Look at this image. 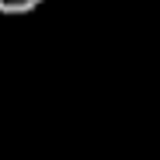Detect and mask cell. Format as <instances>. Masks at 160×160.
<instances>
[{
	"mask_svg": "<svg viewBox=\"0 0 160 160\" xmlns=\"http://www.w3.org/2000/svg\"><path fill=\"white\" fill-rule=\"evenodd\" d=\"M45 4V0H0V14L4 18H21V14H32Z\"/></svg>",
	"mask_w": 160,
	"mask_h": 160,
	"instance_id": "cell-1",
	"label": "cell"
}]
</instances>
